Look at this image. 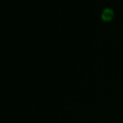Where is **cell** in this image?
<instances>
[{
	"label": "cell",
	"mask_w": 123,
	"mask_h": 123,
	"mask_svg": "<svg viewBox=\"0 0 123 123\" xmlns=\"http://www.w3.org/2000/svg\"><path fill=\"white\" fill-rule=\"evenodd\" d=\"M113 17H114V12H113V11L111 9L106 8L105 10H103L102 14H101V18H102L103 21L110 22V21H111L113 19Z\"/></svg>",
	"instance_id": "6da1fadb"
}]
</instances>
